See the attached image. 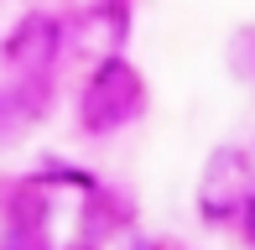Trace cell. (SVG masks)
<instances>
[{"instance_id": "6da1fadb", "label": "cell", "mask_w": 255, "mask_h": 250, "mask_svg": "<svg viewBox=\"0 0 255 250\" xmlns=\"http://www.w3.org/2000/svg\"><path fill=\"white\" fill-rule=\"evenodd\" d=\"M141 105H146L141 73H135L125 58H110V63L94 68V78H89L84 94H78V125H84L89 135H110V130H120Z\"/></svg>"}, {"instance_id": "7a4b0ae2", "label": "cell", "mask_w": 255, "mask_h": 250, "mask_svg": "<svg viewBox=\"0 0 255 250\" xmlns=\"http://www.w3.org/2000/svg\"><path fill=\"white\" fill-rule=\"evenodd\" d=\"M250 151H240V146H219V151H208L203 162V177H198V214L208 224H224L235 219V214L250 209Z\"/></svg>"}, {"instance_id": "3957f363", "label": "cell", "mask_w": 255, "mask_h": 250, "mask_svg": "<svg viewBox=\"0 0 255 250\" xmlns=\"http://www.w3.org/2000/svg\"><path fill=\"white\" fill-rule=\"evenodd\" d=\"M5 68L21 78V89H31V84H42V73L52 68L57 58V21L52 16H26V21H16V31L5 37Z\"/></svg>"}, {"instance_id": "277c9868", "label": "cell", "mask_w": 255, "mask_h": 250, "mask_svg": "<svg viewBox=\"0 0 255 250\" xmlns=\"http://www.w3.org/2000/svg\"><path fill=\"white\" fill-rule=\"evenodd\" d=\"M245 230H250V240H255V198H250V209H245Z\"/></svg>"}]
</instances>
